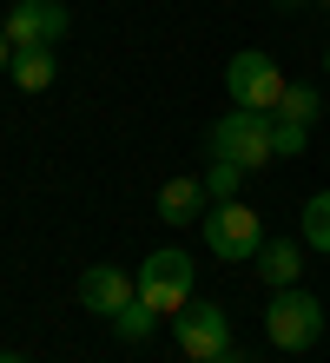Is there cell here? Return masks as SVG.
I'll list each match as a JSON object with an SVG mask.
<instances>
[{
	"instance_id": "19",
	"label": "cell",
	"mask_w": 330,
	"mask_h": 363,
	"mask_svg": "<svg viewBox=\"0 0 330 363\" xmlns=\"http://www.w3.org/2000/svg\"><path fill=\"white\" fill-rule=\"evenodd\" d=\"M0 363H27V357H13V350H0Z\"/></svg>"
},
{
	"instance_id": "3",
	"label": "cell",
	"mask_w": 330,
	"mask_h": 363,
	"mask_svg": "<svg viewBox=\"0 0 330 363\" xmlns=\"http://www.w3.org/2000/svg\"><path fill=\"white\" fill-rule=\"evenodd\" d=\"M284 86H291V79H284V73H277V60H271V53H258V47H245V53H231V60H225V93H231V106L277 113V106H284Z\"/></svg>"
},
{
	"instance_id": "15",
	"label": "cell",
	"mask_w": 330,
	"mask_h": 363,
	"mask_svg": "<svg viewBox=\"0 0 330 363\" xmlns=\"http://www.w3.org/2000/svg\"><path fill=\"white\" fill-rule=\"evenodd\" d=\"M238 185H245V165H231V159H211V165H205V191H211V205H218V199H238Z\"/></svg>"
},
{
	"instance_id": "8",
	"label": "cell",
	"mask_w": 330,
	"mask_h": 363,
	"mask_svg": "<svg viewBox=\"0 0 330 363\" xmlns=\"http://www.w3.org/2000/svg\"><path fill=\"white\" fill-rule=\"evenodd\" d=\"M132 297H139V277H126L119 264H86L79 271V304L93 317H119Z\"/></svg>"
},
{
	"instance_id": "9",
	"label": "cell",
	"mask_w": 330,
	"mask_h": 363,
	"mask_svg": "<svg viewBox=\"0 0 330 363\" xmlns=\"http://www.w3.org/2000/svg\"><path fill=\"white\" fill-rule=\"evenodd\" d=\"M205 211H211L205 179L179 172V179H165V185H159V218H165V225H192V218H205Z\"/></svg>"
},
{
	"instance_id": "18",
	"label": "cell",
	"mask_w": 330,
	"mask_h": 363,
	"mask_svg": "<svg viewBox=\"0 0 330 363\" xmlns=\"http://www.w3.org/2000/svg\"><path fill=\"white\" fill-rule=\"evenodd\" d=\"M7 67H13V40L0 33V73H7Z\"/></svg>"
},
{
	"instance_id": "7",
	"label": "cell",
	"mask_w": 330,
	"mask_h": 363,
	"mask_svg": "<svg viewBox=\"0 0 330 363\" xmlns=\"http://www.w3.org/2000/svg\"><path fill=\"white\" fill-rule=\"evenodd\" d=\"M66 27H73V13H66L60 0H13L7 20H0V33L13 40V53H27V47H60Z\"/></svg>"
},
{
	"instance_id": "20",
	"label": "cell",
	"mask_w": 330,
	"mask_h": 363,
	"mask_svg": "<svg viewBox=\"0 0 330 363\" xmlns=\"http://www.w3.org/2000/svg\"><path fill=\"white\" fill-rule=\"evenodd\" d=\"M324 73H330V47H324Z\"/></svg>"
},
{
	"instance_id": "2",
	"label": "cell",
	"mask_w": 330,
	"mask_h": 363,
	"mask_svg": "<svg viewBox=\"0 0 330 363\" xmlns=\"http://www.w3.org/2000/svg\"><path fill=\"white\" fill-rule=\"evenodd\" d=\"M271 113H251V106H231L225 119L211 125V159H231V165H245V172H258V165H271L277 159V145H271Z\"/></svg>"
},
{
	"instance_id": "11",
	"label": "cell",
	"mask_w": 330,
	"mask_h": 363,
	"mask_svg": "<svg viewBox=\"0 0 330 363\" xmlns=\"http://www.w3.org/2000/svg\"><path fill=\"white\" fill-rule=\"evenodd\" d=\"M13 86L20 93H47L53 79H60V60H53V47H27V53H13Z\"/></svg>"
},
{
	"instance_id": "1",
	"label": "cell",
	"mask_w": 330,
	"mask_h": 363,
	"mask_svg": "<svg viewBox=\"0 0 330 363\" xmlns=\"http://www.w3.org/2000/svg\"><path fill=\"white\" fill-rule=\"evenodd\" d=\"M205 251L218 264H251L264 251V218L245 205V199H218L205 211Z\"/></svg>"
},
{
	"instance_id": "4",
	"label": "cell",
	"mask_w": 330,
	"mask_h": 363,
	"mask_svg": "<svg viewBox=\"0 0 330 363\" xmlns=\"http://www.w3.org/2000/svg\"><path fill=\"white\" fill-rule=\"evenodd\" d=\"M264 337H271L277 350H311L324 337V304L304 284L291 291H271V311H264Z\"/></svg>"
},
{
	"instance_id": "6",
	"label": "cell",
	"mask_w": 330,
	"mask_h": 363,
	"mask_svg": "<svg viewBox=\"0 0 330 363\" xmlns=\"http://www.w3.org/2000/svg\"><path fill=\"white\" fill-rule=\"evenodd\" d=\"M172 337H179V357H185V363H192V357H225V350H238V344H231L225 304H205V297H192V304L172 317Z\"/></svg>"
},
{
	"instance_id": "14",
	"label": "cell",
	"mask_w": 330,
	"mask_h": 363,
	"mask_svg": "<svg viewBox=\"0 0 330 363\" xmlns=\"http://www.w3.org/2000/svg\"><path fill=\"white\" fill-rule=\"evenodd\" d=\"M324 113V93L317 86H284V106H277V119H297V125H311Z\"/></svg>"
},
{
	"instance_id": "10",
	"label": "cell",
	"mask_w": 330,
	"mask_h": 363,
	"mask_svg": "<svg viewBox=\"0 0 330 363\" xmlns=\"http://www.w3.org/2000/svg\"><path fill=\"white\" fill-rule=\"evenodd\" d=\"M251 264H258V277H264L271 291H291L297 277H304V251H297L291 238H264V251H258Z\"/></svg>"
},
{
	"instance_id": "17",
	"label": "cell",
	"mask_w": 330,
	"mask_h": 363,
	"mask_svg": "<svg viewBox=\"0 0 330 363\" xmlns=\"http://www.w3.org/2000/svg\"><path fill=\"white\" fill-rule=\"evenodd\" d=\"M192 363H251V357H238V350H225V357H192Z\"/></svg>"
},
{
	"instance_id": "21",
	"label": "cell",
	"mask_w": 330,
	"mask_h": 363,
	"mask_svg": "<svg viewBox=\"0 0 330 363\" xmlns=\"http://www.w3.org/2000/svg\"><path fill=\"white\" fill-rule=\"evenodd\" d=\"M317 7H330V0H317Z\"/></svg>"
},
{
	"instance_id": "16",
	"label": "cell",
	"mask_w": 330,
	"mask_h": 363,
	"mask_svg": "<svg viewBox=\"0 0 330 363\" xmlns=\"http://www.w3.org/2000/svg\"><path fill=\"white\" fill-rule=\"evenodd\" d=\"M277 119V113H271ZM271 145H277V159H297L304 145H311V125H297V119H277L271 125Z\"/></svg>"
},
{
	"instance_id": "5",
	"label": "cell",
	"mask_w": 330,
	"mask_h": 363,
	"mask_svg": "<svg viewBox=\"0 0 330 363\" xmlns=\"http://www.w3.org/2000/svg\"><path fill=\"white\" fill-rule=\"evenodd\" d=\"M139 297L159 317H179L185 304H192V258L179 245H165V251H152V258L139 264Z\"/></svg>"
},
{
	"instance_id": "12",
	"label": "cell",
	"mask_w": 330,
	"mask_h": 363,
	"mask_svg": "<svg viewBox=\"0 0 330 363\" xmlns=\"http://www.w3.org/2000/svg\"><path fill=\"white\" fill-rule=\"evenodd\" d=\"M152 330H159V311H152L145 297H132V304L113 317V337H119V344H145Z\"/></svg>"
},
{
	"instance_id": "13",
	"label": "cell",
	"mask_w": 330,
	"mask_h": 363,
	"mask_svg": "<svg viewBox=\"0 0 330 363\" xmlns=\"http://www.w3.org/2000/svg\"><path fill=\"white\" fill-rule=\"evenodd\" d=\"M304 245L311 251H330V191H317V199H304Z\"/></svg>"
}]
</instances>
